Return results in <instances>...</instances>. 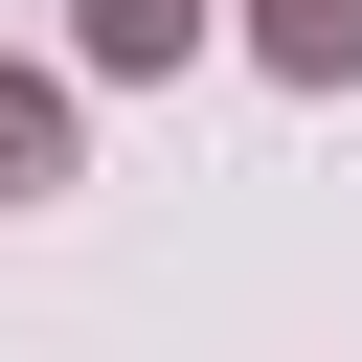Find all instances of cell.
Here are the masks:
<instances>
[{
  "instance_id": "cell-3",
  "label": "cell",
  "mask_w": 362,
  "mask_h": 362,
  "mask_svg": "<svg viewBox=\"0 0 362 362\" xmlns=\"http://www.w3.org/2000/svg\"><path fill=\"white\" fill-rule=\"evenodd\" d=\"M68 181V68H0V204Z\"/></svg>"
},
{
  "instance_id": "cell-2",
  "label": "cell",
  "mask_w": 362,
  "mask_h": 362,
  "mask_svg": "<svg viewBox=\"0 0 362 362\" xmlns=\"http://www.w3.org/2000/svg\"><path fill=\"white\" fill-rule=\"evenodd\" d=\"M249 68H294V90H362V0H249Z\"/></svg>"
},
{
  "instance_id": "cell-1",
  "label": "cell",
  "mask_w": 362,
  "mask_h": 362,
  "mask_svg": "<svg viewBox=\"0 0 362 362\" xmlns=\"http://www.w3.org/2000/svg\"><path fill=\"white\" fill-rule=\"evenodd\" d=\"M204 23H226V0H90V23H68V45H90V68H113V90H158V68H181V45H204Z\"/></svg>"
}]
</instances>
